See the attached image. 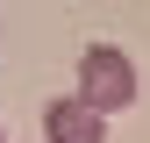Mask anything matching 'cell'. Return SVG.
Here are the masks:
<instances>
[{
  "mask_svg": "<svg viewBox=\"0 0 150 143\" xmlns=\"http://www.w3.org/2000/svg\"><path fill=\"white\" fill-rule=\"evenodd\" d=\"M43 136H50V143H107V115L86 107L79 93H64V100L43 107Z\"/></svg>",
  "mask_w": 150,
  "mask_h": 143,
  "instance_id": "7a4b0ae2",
  "label": "cell"
},
{
  "mask_svg": "<svg viewBox=\"0 0 150 143\" xmlns=\"http://www.w3.org/2000/svg\"><path fill=\"white\" fill-rule=\"evenodd\" d=\"M86 107H100V115H122L129 100H136V64H129V50L115 43H93L79 57V86H71Z\"/></svg>",
  "mask_w": 150,
  "mask_h": 143,
  "instance_id": "6da1fadb",
  "label": "cell"
}]
</instances>
